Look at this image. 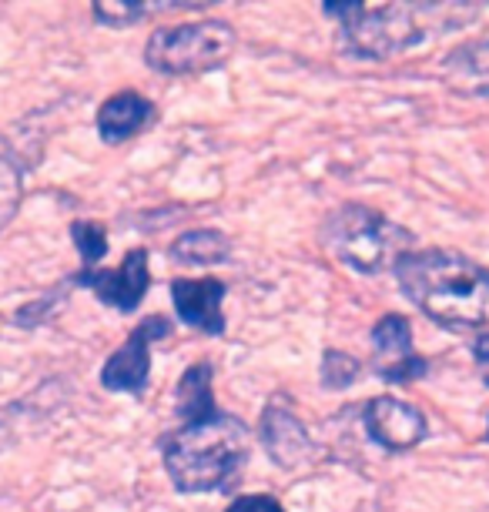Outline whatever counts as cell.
Instances as JSON below:
<instances>
[{
	"label": "cell",
	"mask_w": 489,
	"mask_h": 512,
	"mask_svg": "<svg viewBox=\"0 0 489 512\" xmlns=\"http://www.w3.org/2000/svg\"><path fill=\"white\" fill-rule=\"evenodd\" d=\"M175 402H178L181 422L205 419V415L218 412L215 395H212V362H198V365H191L185 375H181Z\"/></svg>",
	"instance_id": "14"
},
{
	"label": "cell",
	"mask_w": 489,
	"mask_h": 512,
	"mask_svg": "<svg viewBox=\"0 0 489 512\" xmlns=\"http://www.w3.org/2000/svg\"><path fill=\"white\" fill-rule=\"evenodd\" d=\"M406 298L446 328L489 325V268L449 248L409 251L396 265Z\"/></svg>",
	"instance_id": "1"
},
{
	"label": "cell",
	"mask_w": 489,
	"mask_h": 512,
	"mask_svg": "<svg viewBox=\"0 0 489 512\" xmlns=\"http://www.w3.org/2000/svg\"><path fill=\"white\" fill-rule=\"evenodd\" d=\"M486 439H489V429H486Z\"/></svg>",
	"instance_id": "23"
},
{
	"label": "cell",
	"mask_w": 489,
	"mask_h": 512,
	"mask_svg": "<svg viewBox=\"0 0 489 512\" xmlns=\"http://www.w3.org/2000/svg\"><path fill=\"white\" fill-rule=\"evenodd\" d=\"M161 459L178 492L225 489L248 459V429L228 412L181 422L161 439Z\"/></svg>",
	"instance_id": "3"
},
{
	"label": "cell",
	"mask_w": 489,
	"mask_h": 512,
	"mask_svg": "<svg viewBox=\"0 0 489 512\" xmlns=\"http://www.w3.org/2000/svg\"><path fill=\"white\" fill-rule=\"evenodd\" d=\"M71 238L81 251L84 268H94L104 255H108V235H104V228L94 225V221H74Z\"/></svg>",
	"instance_id": "19"
},
{
	"label": "cell",
	"mask_w": 489,
	"mask_h": 512,
	"mask_svg": "<svg viewBox=\"0 0 489 512\" xmlns=\"http://www.w3.org/2000/svg\"><path fill=\"white\" fill-rule=\"evenodd\" d=\"M21 198H24V175L21 168L7 158V154H0V231L14 221L17 208H21Z\"/></svg>",
	"instance_id": "17"
},
{
	"label": "cell",
	"mask_w": 489,
	"mask_h": 512,
	"mask_svg": "<svg viewBox=\"0 0 489 512\" xmlns=\"http://www.w3.org/2000/svg\"><path fill=\"white\" fill-rule=\"evenodd\" d=\"M225 512H285L282 502H278L275 496H265V492H255V496H242L235 499L232 506H228Z\"/></svg>",
	"instance_id": "20"
},
{
	"label": "cell",
	"mask_w": 489,
	"mask_h": 512,
	"mask_svg": "<svg viewBox=\"0 0 489 512\" xmlns=\"http://www.w3.org/2000/svg\"><path fill=\"white\" fill-rule=\"evenodd\" d=\"M372 345H376V372L386 382L406 385L429 372V362L412 352V328L402 315L379 318L372 328Z\"/></svg>",
	"instance_id": "9"
},
{
	"label": "cell",
	"mask_w": 489,
	"mask_h": 512,
	"mask_svg": "<svg viewBox=\"0 0 489 512\" xmlns=\"http://www.w3.org/2000/svg\"><path fill=\"white\" fill-rule=\"evenodd\" d=\"M228 255H232V241L215 228H195L171 241V258L181 265H218Z\"/></svg>",
	"instance_id": "15"
},
{
	"label": "cell",
	"mask_w": 489,
	"mask_h": 512,
	"mask_svg": "<svg viewBox=\"0 0 489 512\" xmlns=\"http://www.w3.org/2000/svg\"><path fill=\"white\" fill-rule=\"evenodd\" d=\"M151 121H155V104L138 91H121L101 104L98 134L104 144H121L145 131Z\"/></svg>",
	"instance_id": "12"
},
{
	"label": "cell",
	"mask_w": 489,
	"mask_h": 512,
	"mask_svg": "<svg viewBox=\"0 0 489 512\" xmlns=\"http://www.w3.org/2000/svg\"><path fill=\"white\" fill-rule=\"evenodd\" d=\"M258 432H262L268 459L282 469H299L315 456V442L309 436V429H305V425L299 422V415L282 402H272L262 412V425H258Z\"/></svg>",
	"instance_id": "10"
},
{
	"label": "cell",
	"mask_w": 489,
	"mask_h": 512,
	"mask_svg": "<svg viewBox=\"0 0 489 512\" xmlns=\"http://www.w3.org/2000/svg\"><path fill=\"white\" fill-rule=\"evenodd\" d=\"M359 372H362V362L356 355H349L342 349H325V355H322V385L325 389H332V392L349 389V385L359 379Z\"/></svg>",
	"instance_id": "18"
},
{
	"label": "cell",
	"mask_w": 489,
	"mask_h": 512,
	"mask_svg": "<svg viewBox=\"0 0 489 512\" xmlns=\"http://www.w3.org/2000/svg\"><path fill=\"white\" fill-rule=\"evenodd\" d=\"M17 412H21V405H11L7 412H0V446H4V442L14 436V425L11 422L17 419Z\"/></svg>",
	"instance_id": "22"
},
{
	"label": "cell",
	"mask_w": 489,
	"mask_h": 512,
	"mask_svg": "<svg viewBox=\"0 0 489 512\" xmlns=\"http://www.w3.org/2000/svg\"><path fill=\"white\" fill-rule=\"evenodd\" d=\"M78 285L91 288L104 305L118 308V312H134L145 302L151 288L148 272V248H131L118 268H84L78 275Z\"/></svg>",
	"instance_id": "7"
},
{
	"label": "cell",
	"mask_w": 489,
	"mask_h": 512,
	"mask_svg": "<svg viewBox=\"0 0 489 512\" xmlns=\"http://www.w3.org/2000/svg\"><path fill=\"white\" fill-rule=\"evenodd\" d=\"M171 335V322L161 315L145 318L134 332L128 335V342L104 362L101 369V385L108 392H131L141 395L148 389V375H151V342Z\"/></svg>",
	"instance_id": "6"
},
{
	"label": "cell",
	"mask_w": 489,
	"mask_h": 512,
	"mask_svg": "<svg viewBox=\"0 0 489 512\" xmlns=\"http://www.w3.org/2000/svg\"><path fill=\"white\" fill-rule=\"evenodd\" d=\"M185 7H195L188 0H178V4H131V0H98L94 4V21L104 27H131L134 21L148 14H161V11H185Z\"/></svg>",
	"instance_id": "16"
},
{
	"label": "cell",
	"mask_w": 489,
	"mask_h": 512,
	"mask_svg": "<svg viewBox=\"0 0 489 512\" xmlns=\"http://www.w3.org/2000/svg\"><path fill=\"white\" fill-rule=\"evenodd\" d=\"M235 51V31L225 21L158 27L145 44V61L158 74H205L222 67Z\"/></svg>",
	"instance_id": "5"
},
{
	"label": "cell",
	"mask_w": 489,
	"mask_h": 512,
	"mask_svg": "<svg viewBox=\"0 0 489 512\" xmlns=\"http://www.w3.org/2000/svg\"><path fill=\"white\" fill-rule=\"evenodd\" d=\"M443 77L449 88L459 94L489 98V37L456 47L443 61Z\"/></svg>",
	"instance_id": "13"
},
{
	"label": "cell",
	"mask_w": 489,
	"mask_h": 512,
	"mask_svg": "<svg viewBox=\"0 0 489 512\" xmlns=\"http://www.w3.org/2000/svg\"><path fill=\"white\" fill-rule=\"evenodd\" d=\"M473 359H476V365H479V372H483V382L489 385V335L476 338V345H473Z\"/></svg>",
	"instance_id": "21"
},
{
	"label": "cell",
	"mask_w": 489,
	"mask_h": 512,
	"mask_svg": "<svg viewBox=\"0 0 489 512\" xmlns=\"http://www.w3.org/2000/svg\"><path fill=\"white\" fill-rule=\"evenodd\" d=\"M486 512H489V509H486Z\"/></svg>",
	"instance_id": "24"
},
{
	"label": "cell",
	"mask_w": 489,
	"mask_h": 512,
	"mask_svg": "<svg viewBox=\"0 0 489 512\" xmlns=\"http://www.w3.org/2000/svg\"><path fill=\"white\" fill-rule=\"evenodd\" d=\"M322 245L359 275H379L396 268L412 248V231L396 225L376 208L342 205L325 218Z\"/></svg>",
	"instance_id": "4"
},
{
	"label": "cell",
	"mask_w": 489,
	"mask_h": 512,
	"mask_svg": "<svg viewBox=\"0 0 489 512\" xmlns=\"http://www.w3.org/2000/svg\"><path fill=\"white\" fill-rule=\"evenodd\" d=\"M325 17L339 21L345 44L359 57H392L409 47L436 41L463 21H473L476 7L463 4H325Z\"/></svg>",
	"instance_id": "2"
},
{
	"label": "cell",
	"mask_w": 489,
	"mask_h": 512,
	"mask_svg": "<svg viewBox=\"0 0 489 512\" xmlns=\"http://www.w3.org/2000/svg\"><path fill=\"white\" fill-rule=\"evenodd\" d=\"M362 422H366V429H369V439L379 442V446L389 452H406L412 446H419L429 432L426 415L419 412L416 405L392 399V395L372 399L366 405V412H362Z\"/></svg>",
	"instance_id": "8"
},
{
	"label": "cell",
	"mask_w": 489,
	"mask_h": 512,
	"mask_svg": "<svg viewBox=\"0 0 489 512\" xmlns=\"http://www.w3.org/2000/svg\"><path fill=\"white\" fill-rule=\"evenodd\" d=\"M171 302H175V312L185 325L205 335L225 332V282H218V278H175Z\"/></svg>",
	"instance_id": "11"
}]
</instances>
